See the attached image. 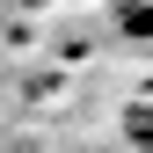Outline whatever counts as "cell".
Segmentation results:
<instances>
[{
	"label": "cell",
	"instance_id": "1",
	"mask_svg": "<svg viewBox=\"0 0 153 153\" xmlns=\"http://www.w3.org/2000/svg\"><path fill=\"white\" fill-rule=\"evenodd\" d=\"M117 29L124 36H153V0H117Z\"/></svg>",
	"mask_w": 153,
	"mask_h": 153
}]
</instances>
